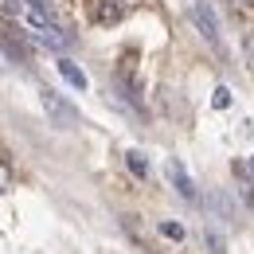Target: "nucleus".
<instances>
[{"label":"nucleus","instance_id":"obj_1","mask_svg":"<svg viewBox=\"0 0 254 254\" xmlns=\"http://www.w3.org/2000/svg\"><path fill=\"white\" fill-rule=\"evenodd\" d=\"M188 16H191V24H195V32L203 35L215 51H223V39H219V16L211 12V4L207 0H191L188 4Z\"/></svg>","mask_w":254,"mask_h":254},{"label":"nucleus","instance_id":"obj_2","mask_svg":"<svg viewBox=\"0 0 254 254\" xmlns=\"http://www.w3.org/2000/svg\"><path fill=\"white\" fill-rule=\"evenodd\" d=\"M39 102H43V114L51 118V126H55V129H74V126H78V110H74L63 94L43 90V94H39Z\"/></svg>","mask_w":254,"mask_h":254},{"label":"nucleus","instance_id":"obj_3","mask_svg":"<svg viewBox=\"0 0 254 254\" xmlns=\"http://www.w3.org/2000/svg\"><path fill=\"white\" fill-rule=\"evenodd\" d=\"M164 176H168V184L180 191L188 203H199V191H195V180L188 176V168H184V160L180 157H168L164 160Z\"/></svg>","mask_w":254,"mask_h":254},{"label":"nucleus","instance_id":"obj_4","mask_svg":"<svg viewBox=\"0 0 254 254\" xmlns=\"http://www.w3.org/2000/svg\"><path fill=\"white\" fill-rule=\"evenodd\" d=\"M118 90L126 94L129 106L145 110V98H141V82H137V74H133V59H122V70H118Z\"/></svg>","mask_w":254,"mask_h":254},{"label":"nucleus","instance_id":"obj_5","mask_svg":"<svg viewBox=\"0 0 254 254\" xmlns=\"http://www.w3.org/2000/svg\"><path fill=\"white\" fill-rule=\"evenodd\" d=\"M35 39H39L43 47H51V51H66V47L74 43V35H63L59 28H51V24H47V28H39V32H35Z\"/></svg>","mask_w":254,"mask_h":254},{"label":"nucleus","instance_id":"obj_6","mask_svg":"<svg viewBox=\"0 0 254 254\" xmlns=\"http://www.w3.org/2000/svg\"><path fill=\"white\" fill-rule=\"evenodd\" d=\"M126 16V8L118 0H94V24H118Z\"/></svg>","mask_w":254,"mask_h":254},{"label":"nucleus","instance_id":"obj_7","mask_svg":"<svg viewBox=\"0 0 254 254\" xmlns=\"http://www.w3.org/2000/svg\"><path fill=\"white\" fill-rule=\"evenodd\" d=\"M0 43H4V51H8L12 59H28V43H24V39H16L12 28H0Z\"/></svg>","mask_w":254,"mask_h":254},{"label":"nucleus","instance_id":"obj_8","mask_svg":"<svg viewBox=\"0 0 254 254\" xmlns=\"http://www.w3.org/2000/svg\"><path fill=\"white\" fill-rule=\"evenodd\" d=\"M59 74H63L66 82L74 86V90H86V74H82V66L70 63V59H59Z\"/></svg>","mask_w":254,"mask_h":254},{"label":"nucleus","instance_id":"obj_9","mask_svg":"<svg viewBox=\"0 0 254 254\" xmlns=\"http://www.w3.org/2000/svg\"><path fill=\"white\" fill-rule=\"evenodd\" d=\"M126 164H129V172H133L137 180H149V157H145V153H137V149L126 153Z\"/></svg>","mask_w":254,"mask_h":254},{"label":"nucleus","instance_id":"obj_10","mask_svg":"<svg viewBox=\"0 0 254 254\" xmlns=\"http://www.w3.org/2000/svg\"><path fill=\"white\" fill-rule=\"evenodd\" d=\"M203 247H207L211 254H227V243H223L219 231H203Z\"/></svg>","mask_w":254,"mask_h":254},{"label":"nucleus","instance_id":"obj_11","mask_svg":"<svg viewBox=\"0 0 254 254\" xmlns=\"http://www.w3.org/2000/svg\"><path fill=\"white\" fill-rule=\"evenodd\" d=\"M160 235H164V239H176V243H184V227H180V223H172V219L160 223Z\"/></svg>","mask_w":254,"mask_h":254},{"label":"nucleus","instance_id":"obj_12","mask_svg":"<svg viewBox=\"0 0 254 254\" xmlns=\"http://www.w3.org/2000/svg\"><path fill=\"white\" fill-rule=\"evenodd\" d=\"M0 12H4V16H12V20H20V12H24V0H0Z\"/></svg>","mask_w":254,"mask_h":254},{"label":"nucleus","instance_id":"obj_13","mask_svg":"<svg viewBox=\"0 0 254 254\" xmlns=\"http://www.w3.org/2000/svg\"><path fill=\"white\" fill-rule=\"evenodd\" d=\"M211 102H215V110H227V106H231V90H227V86H219Z\"/></svg>","mask_w":254,"mask_h":254},{"label":"nucleus","instance_id":"obj_14","mask_svg":"<svg viewBox=\"0 0 254 254\" xmlns=\"http://www.w3.org/2000/svg\"><path fill=\"white\" fill-rule=\"evenodd\" d=\"M8 188H12V168H8L4 160H0V195H4Z\"/></svg>","mask_w":254,"mask_h":254},{"label":"nucleus","instance_id":"obj_15","mask_svg":"<svg viewBox=\"0 0 254 254\" xmlns=\"http://www.w3.org/2000/svg\"><path fill=\"white\" fill-rule=\"evenodd\" d=\"M243 4H251V8H254V0H243Z\"/></svg>","mask_w":254,"mask_h":254}]
</instances>
